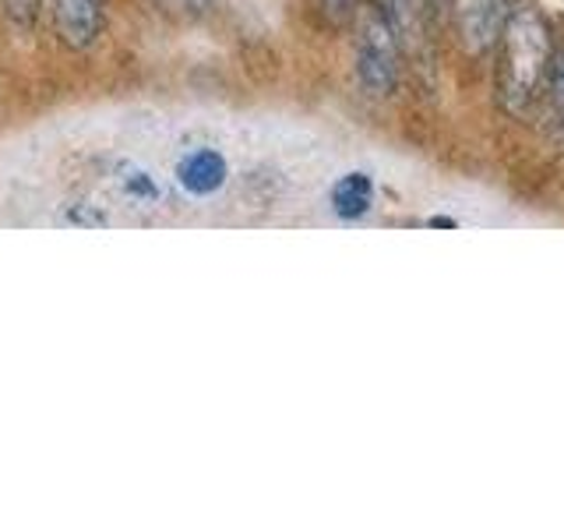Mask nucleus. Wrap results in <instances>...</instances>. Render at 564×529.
Wrapping results in <instances>:
<instances>
[{
  "instance_id": "obj_10",
  "label": "nucleus",
  "mask_w": 564,
  "mask_h": 529,
  "mask_svg": "<svg viewBox=\"0 0 564 529\" xmlns=\"http://www.w3.org/2000/svg\"><path fill=\"white\" fill-rule=\"evenodd\" d=\"M546 106L557 120H564V50L554 53V67H551V78H546Z\"/></svg>"
},
{
  "instance_id": "obj_5",
  "label": "nucleus",
  "mask_w": 564,
  "mask_h": 529,
  "mask_svg": "<svg viewBox=\"0 0 564 529\" xmlns=\"http://www.w3.org/2000/svg\"><path fill=\"white\" fill-rule=\"evenodd\" d=\"M176 184H181L184 194L191 198H212L219 194L229 181V163L219 149H187L181 159H176Z\"/></svg>"
},
{
  "instance_id": "obj_7",
  "label": "nucleus",
  "mask_w": 564,
  "mask_h": 529,
  "mask_svg": "<svg viewBox=\"0 0 564 529\" xmlns=\"http://www.w3.org/2000/svg\"><path fill=\"white\" fill-rule=\"evenodd\" d=\"M117 187L128 194L131 202L138 205H155L159 202V184H155V176L149 170H141L134 163H128V159H120L117 163Z\"/></svg>"
},
{
  "instance_id": "obj_2",
  "label": "nucleus",
  "mask_w": 564,
  "mask_h": 529,
  "mask_svg": "<svg viewBox=\"0 0 564 529\" xmlns=\"http://www.w3.org/2000/svg\"><path fill=\"white\" fill-rule=\"evenodd\" d=\"M399 29L381 4L357 14V82L367 96H392L402 78Z\"/></svg>"
},
{
  "instance_id": "obj_12",
  "label": "nucleus",
  "mask_w": 564,
  "mask_h": 529,
  "mask_svg": "<svg viewBox=\"0 0 564 529\" xmlns=\"http://www.w3.org/2000/svg\"><path fill=\"white\" fill-rule=\"evenodd\" d=\"M322 11L332 25H343L346 18H352V11H357V0H322Z\"/></svg>"
},
{
  "instance_id": "obj_13",
  "label": "nucleus",
  "mask_w": 564,
  "mask_h": 529,
  "mask_svg": "<svg viewBox=\"0 0 564 529\" xmlns=\"http://www.w3.org/2000/svg\"><path fill=\"white\" fill-rule=\"evenodd\" d=\"M455 4V0H427V14L431 11H445V8H452Z\"/></svg>"
},
{
  "instance_id": "obj_11",
  "label": "nucleus",
  "mask_w": 564,
  "mask_h": 529,
  "mask_svg": "<svg viewBox=\"0 0 564 529\" xmlns=\"http://www.w3.org/2000/svg\"><path fill=\"white\" fill-rule=\"evenodd\" d=\"M4 14L18 29H32L35 25V11H40V0H0Z\"/></svg>"
},
{
  "instance_id": "obj_14",
  "label": "nucleus",
  "mask_w": 564,
  "mask_h": 529,
  "mask_svg": "<svg viewBox=\"0 0 564 529\" xmlns=\"http://www.w3.org/2000/svg\"><path fill=\"white\" fill-rule=\"evenodd\" d=\"M431 226H445V229H452L455 223H452V219H431Z\"/></svg>"
},
{
  "instance_id": "obj_3",
  "label": "nucleus",
  "mask_w": 564,
  "mask_h": 529,
  "mask_svg": "<svg viewBox=\"0 0 564 529\" xmlns=\"http://www.w3.org/2000/svg\"><path fill=\"white\" fill-rule=\"evenodd\" d=\"M511 11H516V0H455L458 40L473 57L501 43Z\"/></svg>"
},
{
  "instance_id": "obj_6",
  "label": "nucleus",
  "mask_w": 564,
  "mask_h": 529,
  "mask_svg": "<svg viewBox=\"0 0 564 529\" xmlns=\"http://www.w3.org/2000/svg\"><path fill=\"white\" fill-rule=\"evenodd\" d=\"M332 212L339 219H360L375 205V176L364 173V170H352L343 173L339 181L332 184Z\"/></svg>"
},
{
  "instance_id": "obj_1",
  "label": "nucleus",
  "mask_w": 564,
  "mask_h": 529,
  "mask_svg": "<svg viewBox=\"0 0 564 529\" xmlns=\"http://www.w3.org/2000/svg\"><path fill=\"white\" fill-rule=\"evenodd\" d=\"M554 67L551 29L536 8H516L501 35L498 61V102L508 117H522L546 93V78Z\"/></svg>"
},
{
  "instance_id": "obj_4",
  "label": "nucleus",
  "mask_w": 564,
  "mask_h": 529,
  "mask_svg": "<svg viewBox=\"0 0 564 529\" xmlns=\"http://www.w3.org/2000/svg\"><path fill=\"white\" fill-rule=\"evenodd\" d=\"M53 25L70 50L96 46L106 25V0H53Z\"/></svg>"
},
{
  "instance_id": "obj_8",
  "label": "nucleus",
  "mask_w": 564,
  "mask_h": 529,
  "mask_svg": "<svg viewBox=\"0 0 564 529\" xmlns=\"http://www.w3.org/2000/svg\"><path fill=\"white\" fill-rule=\"evenodd\" d=\"M381 8L392 14V22H395L402 40L416 35L420 22L427 18V0H381Z\"/></svg>"
},
{
  "instance_id": "obj_9",
  "label": "nucleus",
  "mask_w": 564,
  "mask_h": 529,
  "mask_svg": "<svg viewBox=\"0 0 564 529\" xmlns=\"http://www.w3.org/2000/svg\"><path fill=\"white\" fill-rule=\"evenodd\" d=\"M61 219L67 226H85V229H102V226L113 223L96 202H70V205H64V216Z\"/></svg>"
}]
</instances>
